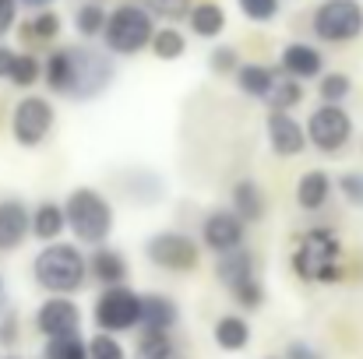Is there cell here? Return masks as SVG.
Returning <instances> with one entry per match:
<instances>
[{"instance_id":"obj_1","label":"cell","mask_w":363,"mask_h":359,"mask_svg":"<svg viewBox=\"0 0 363 359\" xmlns=\"http://www.w3.org/2000/svg\"><path fill=\"white\" fill-rule=\"evenodd\" d=\"M32 278L39 289L53 296H71L85 285L89 278V257L78 250V243H43V250L32 257Z\"/></svg>"},{"instance_id":"obj_2","label":"cell","mask_w":363,"mask_h":359,"mask_svg":"<svg viewBox=\"0 0 363 359\" xmlns=\"http://www.w3.org/2000/svg\"><path fill=\"white\" fill-rule=\"evenodd\" d=\"M289 264H293V275L300 282L335 285L346 275L342 271V239H339V233H332L325 226H314L296 239V250H293Z\"/></svg>"},{"instance_id":"obj_3","label":"cell","mask_w":363,"mask_h":359,"mask_svg":"<svg viewBox=\"0 0 363 359\" xmlns=\"http://www.w3.org/2000/svg\"><path fill=\"white\" fill-rule=\"evenodd\" d=\"M64 215H67V233L82 246L106 243L113 237V226H117L113 201L96 187H74L64 201Z\"/></svg>"},{"instance_id":"obj_4","label":"cell","mask_w":363,"mask_h":359,"mask_svg":"<svg viewBox=\"0 0 363 359\" xmlns=\"http://www.w3.org/2000/svg\"><path fill=\"white\" fill-rule=\"evenodd\" d=\"M155 18L145 11L141 0H123L117 7L106 11V25H103V50L113 57H138L148 50L152 32H155Z\"/></svg>"},{"instance_id":"obj_5","label":"cell","mask_w":363,"mask_h":359,"mask_svg":"<svg viewBox=\"0 0 363 359\" xmlns=\"http://www.w3.org/2000/svg\"><path fill=\"white\" fill-rule=\"evenodd\" d=\"M67 60H71V78H67V99L74 103H92L99 99L113 78H117V57L106 50H96L92 42H74L67 46Z\"/></svg>"},{"instance_id":"obj_6","label":"cell","mask_w":363,"mask_h":359,"mask_svg":"<svg viewBox=\"0 0 363 359\" xmlns=\"http://www.w3.org/2000/svg\"><path fill=\"white\" fill-rule=\"evenodd\" d=\"M311 32L328 46H346L363 35V0H321L311 14Z\"/></svg>"},{"instance_id":"obj_7","label":"cell","mask_w":363,"mask_h":359,"mask_svg":"<svg viewBox=\"0 0 363 359\" xmlns=\"http://www.w3.org/2000/svg\"><path fill=\"white\" fill-rule=\"evenodd\" d=\"M303 130H307V144L311 148H318L321 155H339L353 141L357 123H353L350 110L342 103H321L318 110H311Z\"/></svg>"},{"instance_id":"obj_8","label":"cell","mask_w":363,"mask_h":359,"mask_svg":"<svg viewBox=\"0 0 363 359\" xmlns=\"http://www.w3.org/2000/svg\"><path fill=\"white\" fill-rule=\"evenodd\" d=\"M57 127V110L46 96H21L11 110V137L18 148H39Z\"/></svg>"},{"instance_id":"obj_9","label":"cell","mask_w":363,"mask_h":359,"mask_svg":"<svg viewBox=\"0 0 363 359\" xmlns=\"http://www.w3.org/2000/svg\"><path fill=\"white\" fill-rule=\"evenodd\" d=\"M145 257H148V264H155L162 271L187 275L201 264V243L180 229H159L145 239Z\"/></svg>"},{"instance_id":"obj_10","label":"cell","mask_w":363,"mask_h":359,"mask_svg":"<svg viewBox=\"0 0 363 359\" xmlns=\"http://www.w3.org/2000/svg\"><path fill=\"white\" fill-rule=\"evenodd\" d=\"M99 331H130L141 324V296L127 285H103L99 300H96V310H92Z\"/></svg>"},{"instance_id":"obj_11","label":"cell","mask_w":363,"mask_h":359,"mask_svg":"<svg viewBox=\"0 0 363 359\" xmlns=\"http://www.w3.org/2000/svg\"><path fill=\"white\" fill-rule=\"evenodd\" d=\"M247 237V222L233 208H212L205 219H201V246L212 250L216 257L226 253V250H237L243 246Z\"/></svg>"},{"instance_id":"obj_12","label":"cell","mask_w":363,"mask_h":359,"mask_svg":"<svg viewBox=\"0 0 363 359\" xmlns=\"http://www.w3.org/2000/svg\"><path fill=\"white\" fill-rule=\"evenodd\" d=\"M264 137H268V148H272L275 159H296L307 148L303 123L286 110H268L264 113Z\"/></svg>"},{"instance_id":"obj_13","label":"cell","mask_w":363,"mask_h":359,"mask_svg":"<svg viewBox=\"0 0 363 359\" xmlns=\"http://www.w3.org/2000/svg\"><path fill=\"white\" fill-rule=\"evenodd\" d=\"M35 328L46 338H60V335H78L82 331V310L71 296H53L39 303L35 310Z\"/></svg>"},{"instance_id":"obj_14","label":"cell","mask_w":363,"mask_h":359,"mask_svg":"<svg viewBox=\"0 0 363 359\" xmlns=\"http://www.w3.org/2000/svg\"><path fill=\"white\" fill-rule=\"evenodd\" d=\"M279 71H286L289 78L296 81H314L321 71H325V53L314 46V42H303V39H293L279 50Z\"/></svg>"},{"instance_id":"obj_15","label":"cell","mask_w":363,"mask_h":359,"mask_svg":"<svg viewBox=\"0 0 363 359\" xmlns=\"http://www.w3.org/2000/svg\"><path fill=\"white\" fill-rule=\"evenodd\" d=\"M28 222H32V208L21 198H0V253L18 250L32 237Z\"/></svg>"},{"instance_id":"obj_16","label":"cell","mask_w":363,"mask_h":359,"mask_svg":"<svg viewBox=\"0 0 363 359\" xmlns=\"http://www.w3.org/2000/svg\"><path fill=\"white\" fill-rule=\"evenodd\" d=\"M226 25H230V18H226V7L219 0H194L191 4V14H187L191 35L212 42V39H219L226 32Z\"/></svg>"},{"instance_id":"obj_17","label":"cell","mask_w":363,"mask_h":359,"mask_svg":"<svg viewBox=\"0 0 363 359\" xmlns=\"http://www.w3.org/2000/svg\"><path fill=\"white\" fill-rule=\"evenodd\" d=\"M230 208L240 215L247 226L261 222V219H264V212H268V198H264L261 183H257V180H250V176L237 180V183H233V190H230Z\"/></svg>"},{"instance_id":"obj_18","label":"cell","mask_w":363,"mask_h":359,"mask_svg":"<svg viewBox=\"0 0 363 359\" xmlns=\"http://www.w3.org/2000/svg\"><path fill=\"white\" fill-rule=\"evenodd\" d=\"M332 190H335V183H332V176L325 169H307L296 180V205L303 212H321L332 201Z\"/></svg>"},{"instance_id":"obj_19","label":"cell","mask_w":363,"mask_h":359,"mask_svg":"<svg viewBox=\"0 0 363 359\" xmlns=\"http://www.w3.org/2000/svg\"><path fill=\"white\" fill-rule=\"evenodd\" d=\"M28 233L39 239V243H53L67 233V215H64V205L60 201H39L32 208V222H28Z\"/></svg>"},{"instance_id":"obj_20","label":"cell","mask_w":363,"mask_h":359,"mask_svg":"<svg viewBox=\"0 0 363 359\" xmlns=\"http://www.w3.org/2000/svg\"><path fill=\"white\" fill-rule=\"evenodd\" d=\"M89 275L103 285H123L127 282V257L110 243H99L89 257Z\"/></svg>"},{"instance_id":"obj_21","label":"cell","mask_w":363,"mask_h":359,"mask_svg":"<svg viewBox=\"0 0 363 359\" xmlns=\"http://www.w3.org/2000/svg\"><path fill=\"white\" fill-rule=\"evenodd\" d=\"M216 278H219V285H226L230 292L243 285L247 278H254V257H250V250H226V253H219L216 257Z\"/></svg>"},{"instance_id":"obj_22","label":"cell","mask_w":363,"mask_h":359,"mask_svg":"<svg viewBox=\"0 0 363 359\" xmlns=\"http://www.w3.org/2000/svg\"><path fill=\"white\" fill-rule=\"evenodd\" d=\"M272 81H275V67L257 64V60H247V64L240 60V67L233 71V85L247 99H264L268 89H272Z\"/></svg>"},{"instance_id":"obj_23","label":"cell","mask_w":363,"mask_h":359,"mask_svg":"<svg viewBox=\"0 0 363 359\" xmlns=\"http://www.w3.org/2000/svg\"><path fill=\"white\" fill-rule=\"evenodd\" d=\"M180 321V310L169 296L162 292H148L141 296V324L138 328H159V331H169L173 324Z\"/></svg>"},{"instance_id":"obj_24","label":"cell","mask_w":363,"mask_h":359,"mask_svg":"<svg viewBox=\"0 0 363 359\" xmlns=\"http://www.w3.org/2000/svg\"><path fill=\"white\" fill-rule=\"evenodd\" d=\"M123 183H127V198L138 201V205H159L166 198V183L152 169H134V173L123 176Z\"/></svg>"},{"instance_id":"obj_25","label":"cell","mask_w":363,"mask_h":359,"mask_svg":"<svg viewBox=\"0 0 363 359\" xmlns=\"http://www.w3.org/2000/svg\"><path fill=\"white\" fill-rule=\"evenodd\" d=\"M148 53L155 60H162V64H173V60H180L187 53V35L180 28H173V25H155L152 42H148Z\"/></svg>"},{"instance_id":"obj_26","label":"cell","mask_w":363,"mask_h":359,"mask_svg":"<svg viewBox=\"0 0 363 359\" xmlns=\"http://www.w3.org/2000/svg\"><path fill=\"white\" fill-rule=\"evenodd\" d=\"M268 110H296L300 103H303V81H296V78H289L286 71H275V81H272V89H268V96L261 99Z\"/></svg>"},{"instance_id":"obj_27","label":"cell","mask_w":363,"mask_h":359,"mask_svg":"<svg viewBox=\"0 0 363 359\" xmlns=\"http://www.w3.org/2000/svg\"><path fill=\"white\" fill-rule=\"evenodd\" d=\"M60 32H64V18L53 7L32 11V18L21 21V35L28 42H53V39H60Z\"/></svg>"},{"instance_id":"obj_28","label":"cell","mask_w":363,"mask_h":359,"mask_svg":"<svg viewBox=\"0 0 363 359\" xmlns=\"http://www.w3.org/2000/svg\"><path fill=\"white\" fill-rule=\"evenodd\" d=\"M67 78H71V60H67V46H57L46 53L43 60V85L50 89V96L67 99Z\"/></svg>"},{"instance_id":"obj_29","label":"cell","mask_w":363,"mask_h":359,"mask_svg":"<svg viewBox=\"0 0 363 359\" xmlns=\"http://www.w3.org/2000/svg\"><path fill=\"white\" fill-rule=\"evenodd\" d=\"M7 85H14V89H21V92L43 85V60H39L35 53H28V50L14 53V64H11V71H7Z\"/></svg>"},{"instance_id":"obj_30","label":"cell","mask_w":363,"mask_h":359,"mask_svg":"<svg viewBox=\"0 0 363 359\" xmlns=\"http://www.w3.org/2000/svg\"><path fill=\"white\" fill-rule=\"evenodd\" d=\"M103 25H106V7H103L99 0H82V4L74 7V32H78L85 42L99 39V35H103Z\"/></svg>"},{"instance_id":"obj_31","label":"cell","mask_w":363,"mask_h":359,"mask_svg":"<svg viewBox=\"0 0 363 359\" xmlns=\"http://www.w3.org/2000/svg\"><path fill=\"white\" fill-rule=\"evenodd\" d=\"M216 342H219V349H226V353H240L243 346L250 342V328H247V321L237 317V314L219 317V321H216Z\"/></svg>"},{"instance_id":"obj_32","label":"cell","mask_w":363,"mask_h":359,"mask_svg":"<svg viewBox=\"0 0 363 359\" xmlns=\"http://www.w3.org/2000/svg\"><path fill=\"white\" fill-rule=\"evenodd\" d=\"M353 96V78L342 71H321L318 74V99L321 103H346Z\"/></svg>"},{"instance_id":"obj_33","label":"cell","mask_w":363,"mask_h":359,"mask_svg":"<svg viewBox=\"0 0 363 359\" xmlns=\"http://www.w3.org/2000/svg\"><path fill=\"white\" fill-rule=\"evenodd\" d=\"M138 356H141V359H169V356H173V338H169V331H159V328H141V338H138Z\"/></svg>"},{"instance_id":"obj_34","label":"cell","mask_w":363,"mask_h":359,"mask_svg":"<svg viewBox=\"0 0 363 359\" xmlns=\"http://www.w3.org/2000/svg\"><path fill=\"white\" fill-rule=\"evenodd\" d=\"M141 4H145V11H148L155 21L177 25V21H187L194 0H141Z\"/></svg>"},{"instance_id":"obj_35","label":"cell","mask_w":363,"mask_h":359,"mask_svg":"<svg viewBox=\"0 0 363 359\" xmlns=\"http://www.w3.org/2000/svg\"><path fill=\"white\" fill-rule=\"evenodd\" d=\"M46 359H89V342H82V331L46 338Z\"/></svg>"},{"instance_id":"obj_36","label":"cell","mask_w":363,"mask_h":359,"mask_svg":"<svg viewBox=\"0 0 363 359\" xmlns=\"http://www.w3.org/2000/svg\"><path fill=\"white\" fill-rule=\"evenodd\" d=\"M237 7H240V14L247 18V21H254V25H268V21L279 18L282 0H237Z\"/></svg>"},{"instance_id":"obj_37","label":"cell","mask_w":363,"mask_h":359,"mask_svg":"<svg viewBox=\"0 0 363 359\" xmlns=\"http://www.w3.org/2000/svg\"><path fill=\"white\" fill-rule=\"evenodd\" d=\"M335 194L350 205V208H363V169H346L335 180Z\"/></svg>"},{"instance_id":"obj_38","label":"cell","mask_w":363,"mask_h":359,"mask_svg":"<svg viewBox=\"0 0 363 359\" xmlns=\"http://www.w3.org/2000/svg\"><path fill=\"white\" fill-rule=\"evenodd\" d=\"M237 67H240V53H237V46L219 42V46L208 50V71H212V74H226V78H233Z\"/></svg>"},{"instance_id":"obj_39","label":"cell","mask_w":363,"mask_h":359,"mask_svg":"<svg viewBox=\"0 0 363 359\" xmlns=\"http://www.w3.org/2000/svg\"><path fill=\"white\" fill-rule=\"evenodd\" d=\"M230 296L237 300V307H243V310H257V307L264 303V285H261L257 275H254V278H247L243 285H237Z\"/></svg>"},{"instance_id":"obj_40","label":"cell","mask_w":363,"mask_h":359,"mask_svg":"<svg viewBox=\"0 0 363 359\" xmlns=\"http://www.w3.org/2000/svg\"><path fill=\"white\" fill-rule=\"evenodd\" d=\"M89 359H127V356H123V346L110 331H99V335L89 342Z\"/></svg>"},{"instance_id":"obj_41","label":"cell","mask_w":363,"mask_h":359,"mask_svg":"<svg viewBox=\"0 0 363 359\" xmlns=\"http://www.w3.org/2000/svg\"><path fill=\"white\" fill-rule=\"evenodd\" d=\"M18 25V0H0V39Z\"/></svg>"},{"instance_id":"obj_42","label":"cell","mask_w":363,"mask_h":359,"mask_svg":"<svg viewBox=\"0 0 363 359\" xmlns=\"http://www.w3.org/2000/svg\"><path fill=\"white\" fill-rule=\"evenodd\" d=\"M14 338H18V317L7 310L0 321V346H14Z\"/></svg>"},{"instance_id":"obj_43","label":"cell","mask_w":363,"mask_h":359,"mask_svg":"<svg viewBox=\"0 0 363 359\" xmlns=\"http://www.w3.org/2000/svg\"><path fill=\"white\" fill-rule=\"evenodd\" d=\"M286 359H321V353H318L314 346H307V342H289Z\"/></svg>"},{"instance_id":"obj_44","label":"cell","mask_w":363,"mask_h":359,"mask_svg":"<svg viewBox=\"0 0 363 359\" xmlns=\"http://www.w3.org/2000/svg\"><path fill=\"white\" fill-rule=\"evenodd\" d=\"M14 53H18V50H11V46L0 39V81H7V71H11V64H14Z\"/></svg>"},{"instance_id":"obj_45","label":"cell","mask_w":363,"mask_h":359,"mask_svg":"<svg viewBox=\"0 0 363 359\" xmlns=\"http://www.w3.org/2000/svg\"><path fill=\"white\" fill-rule=\"evenodd\" d=\"M57 0H18V7H28V11H43V7H53Z\"/></svg>"},{"instance_id":"obj_46","label":"cell","mask_w":363,"mask_h":359,"mask_svg":"<svg viewBox=\"0 0 363 359\" xmlns=\"http://www.w3.org/2000/svg\"><path fill=\"white\" fill-rule=\"evenodd\" d=\"M0 359H18V356H0Z\"/></svg>"},{"instance_id":"obj_47","label":"cell","mask_w":363,"mask_h":359,"mask_svg":"<svg viewBox=\"0 0 363 359\" xmlns=\"http://www.w3.org/2000/svg\"><path fill=\"white\" fill-rule=\"evenodd\" d=\"M0 289H4V282H0Z\"/></svg>"},{"instance_id":"obj_48","label":"cell","mask_w":363,"mask_h":359,"mask_svg":"<svg viewBox=\"0 0 363 359\" xmlns=\"http://www.w3.org/2000/svg\"><path fill=\"white\" fill-rule=\"evenodd\" d=\"M360 148H363V141H360Z\"/></svg>"}]
</instances>
